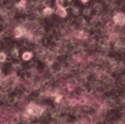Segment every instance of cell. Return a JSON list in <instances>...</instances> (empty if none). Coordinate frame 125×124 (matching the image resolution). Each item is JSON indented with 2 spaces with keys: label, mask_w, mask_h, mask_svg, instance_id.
Listing matches in <instances>:
<instances>
[{
  "label": "cell",
  "mask_w": 125,
  "mask_h": 124,
  "mask_svg": "<svg viewBox=\"0 0 125 124\" xmlns=\"http://www.w3.org/2000/svg\"><path fill=\"white\" fill-rule=\"evenodd\" d=\"M28 114H30L31 116H38L43 112V109L42 107H40L39 105L35 104H30L28 105L27 109H26Z\"/></svg>",
  "instance_id": "6da1fadb"
},
{
  "label": "cell",
  "mask_w": 125,
  "mask_h": 124,
  "mask_svg": "<svg viewBox=\"0 0 125 124\" xmlns=\"http://www.w3.org/2000/svg\"><path fill=\"white\" fill-rule=\"evenodd\" d=\"M52 12H53V10L51 8H49V7H47L46 9L43 10V14H44L45 15H50L52 14Z\"/></svg>",
  "instance_id": "8992f818"
},
{
  "label": "cell",
  "mask_w": 125,
  "mask_h": 124,
  "mask_svg": "<svg viewBox=\"0 0 125 124\" xmlns=\"http://www.w3.org/2000/svg\"><path fill=\"white\" fill-rule=\"evenodd\" d=\"M6 60V55L4 53H0V62H4Z\"/></svg>",
  "instance_id": "52a82bcc"
},
{
  "label": "cell",
  "mask_w": 125,
  "mask_h": 124,
  "mask_svg": "<svg viewBox=\"0 0 125 124\" xmlns=\"http://www.w3.org/2000/svg\"><path fill=\"white\" fill-rule=\"evenodd\" d=\"M26 4V1H21L19 3H17V7H20V8H21V7H24V5Z\"/></svg>",
  "instance_id": "ba28073f"
},
{
  "label": "cell",
  "mask_w": 125,
  "mask_h": 124,
  "mask_svg": "<svg viewBox=\"0 0 125 124\" xmlns=\"http://www.w3.org/2000/svg\"><path fill=\"white\" fill-rule=\"evenodd\" d=\"M31 56H32V55H31V52H25V53L22 55V59H23L24 60H29L31 58Z\"/></svg>",
  "instance_id": "5b68a950"
},
{
  "label": "cell",
  "mask_w": 125,
  "mask_h": 124,
  "mask_svg": "<svg viewBox=\"0 0 125 124\" xmlns=\"http://www.w3.org/2000/svg\"><path fill=\"white\" fill-rule=\"evenodd\" d=\"M56 14L61 17H65L66 15V11L62 6H58L57 10H56Z\"/></svg>",
  "instance_id": "3957f363"
},
{
  "label": "cell",
  "mask_w": 125,
  "mask_h": 124,
  "mask_svg": "<svg viewBox=\"0 0 125 124\" xmlns=\"http://www.w3.org/2000/svg\"><path fill=\"white\" fill-rule=\"evenodd\" d=\"M24 34V30L22 28H21V27H17V28H15V38H21V37H22Z\"/></svg>",
  "instance_id": "277c9868"
},
{
  "label": "cell",
  "mask_w": 125,
  "mask_h": 124,
  "mask_svg": "<svg viewBox=\"0 0 125 124\" xmlns=\"http://www.w3.org/2000/svg\"><path fill=\"white\" fill-rule=\"evenodd\" d=\"M114 20H115L116 23L122 25V24H124L125 22V15L124 14H121V13L117 14V15H116L114 16Z\"/></svg>",
  "instance_id": "7a4b0ae2"
}]
</instances>
